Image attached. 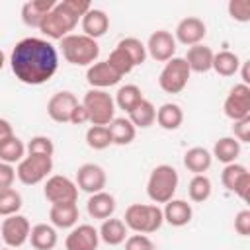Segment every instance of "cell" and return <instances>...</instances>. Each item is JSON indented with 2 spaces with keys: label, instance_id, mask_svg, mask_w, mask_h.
I'll use <instances>...</instances> for the list:
<instances>
[{
  "label": "cell",
  "instance_id": "1",
  "mask_svg": "<svg viewBox=\"0 0 250 250\" xmlns=\"http://www.w3.org/2000/svg\"><path fill=\"white\" fill-rule=\"evenodd\" d=\"M10 66L20 82L37 86L53 78L59 66V55L49 41L39 37H25L14 45Z\"/></svg>",
  "mask_w": 250,
  "mask_h": 250
},
{
  "label": "cell",
  "instance_id": "2",
  "mask_svg": "<svg viewBox=\"0 0 250 250\" xmlns=\"http://www.w3.org/2000/svg\"><path fill=\"white\" fill-rule=\"evenodd\" d=\"M92 6L86 0H62V2H57L55 8L41 21L39 29L43 31V35H47L51 39H62V37L70 35V31L76 27L78 20H82V16Z\"/></svg>",
  "mask_w": 250,
  "mask_h": 250
},
{
  "label": "cell",
  "instance_id": "3",
  "mask_svg": "<svg viewBox=\"0 0 250 250\" xmlns=\"http://www.w3.org/2000/svg\"><path fill=\"white\" fill-rule=\"evenodd\" d=\"M61 51L62 57L76 66H90L96 62V59L100 57V45L96 43V39L88 37V35H66L61 39Z\"/></svg>",
  "mask_w": 250,
  "mask_h": 250
},
{
  "label": "cell",
  "instance_id": "4",
  "mask_svg": "<svg viewBox=\"0 0 250 250\" xmlns=\"http://www.w3.org/2000/svg\"><path fill=\"white\" fill-rule=\"evenodd\" d=\"M125 227L139 232V234H150L156 232L162 223V209L158 205H148V203H133L125 209Z\"/></svg>",
  "mask_w": 250,
  "mask_h": 250
},
{
  "label": "cell",
  "instance_id": "5",
  "mask_svg": "<svg viewBox=\"0 0 250 250\" xmlns=\"http://www.w3.org/2000/svg\"><path fill=\"white\" fill-rule=\"evenodd\" d=\"M178 182H180V178H178L176 168H172L170 164H160L148 176L146 193L154 201V205L168 203L170 199H174V193L178 189Z\"/></svg>",
  "mask_w": 250,
  "mask_h": 250
},
{
  "label": "cell",
  "instance_id": "6",
  "mask_svg": "<svg viewBox=\"0 0 250 250\" xmlns=\"http://www.w3.org/2000/svg\"><path fill=\"white\" fill-rule=\"evenodd\" d=\"M92 125H107L115 117V102L105 90H88L82 100Z\"/></svg>",
  "mask_w": 250,
  "mask_h": 250
},
{
  "label": "cell",
  "instance_id": "7",
  "mask_svg": "<svg viewBox=\"0 0 250 250\" xmlns=\"http://www.w3.org/2000/svg\"><path fill=\"white\" fill-rule=\"evenodd\" d=\"M53 170V156L47 154H29L18 162L16 176L25 186H35L47 178V174Z\"/></svg>",
  "mask_w": 250,
  "mask_h": 250
},
{
  "label": "cell",
  "instance_id": "8",
  "mask_svg": "<svg viewBox=\"0 0 250 250\" xmlns=\"http://www.w3.org/2000/svg\"><path fill=\"white\" fill-rule=\"evenodd\" d=\"M189 74L191 72H189V66H188L186 59L174 57L164 64V68L158 76V84L166 94H180L188 86Z\"/></svg>",
  "mask_w": 250,
  "mask_h": 250
},
{
  "label": "cell",
  "instance_id": "9",
  "mask_svg": "<svg viewBox=\"0 0 250 250\" xmlns=\"http://www.w3.org/2000/svg\"><path fill=\"white\" fill-rule=\"evenodd\" d=\"M223 109H225V115L232 119V123L250 117V86L242 82L232 86L225 100Z\"/></svg>",
  "mask_w": 250,
  "mask_h": 250
},
{
  "label": "cell",
  "instance_id": "10",
  "mask_svg": "<svg viewBox=\"0 0 250 250\" xmlns=\"http://www.w3.org/2000/svg\"><path fill=\"white\" fill-rule=\"evenodd\" d=\"M31 225L23 215H10L2 223V240L8 248H20L29 240Z\"/></svg>",
  "mask_w": 250,
  "mask_h": 250
},
{
  "label": "cell",
  "instance_id": "11",
  "mask_svg": "<svg viewBox=\"0 0 250 250\" xmlns=\"http://www.w3.org/2000/svg\"><path fill=\"white\" fill-rule=\"evenodd\" d=\"M45 199L53 203H64V201H76L78 199V188L76 184L66 176H51L45 182L43 188Z\"/></svg>",
  "mask_w": 250,
  "mask_h": 250
},
{
  "label": "cell",
  "instance_id": "12",
  "mask_svg": "<svg viewBox=\"0 0 250 250\" xmlns=\"http://www.w3.org/2000/svg\"><path fill=\"white\" fill-rule=\"evenodd\" d=\"M146 47V53L158 61V62H168L170 59H174V53H176V39L170 31L166 29H158L154 31L150 37H148V43L145 45Z\"/></svg>",
  "mask_w": 250,
  "mask_h": 250
},
{
  "label": "cell",
  "instance_id": "13",
  "mask_svg": "<svg viewBox=\"0 0 250 250\" xmlns=\"http://www.w3.org/2000/svg\"><path fill=\"white\" fill-rule=\"evenodd\" d=\"M105 172L102 166L94 164V162H88V164H82L76 172V188H80L82 191L86 193H98V191H104L105 188Z\"/></svg>",
  "mask_w": 250,
  "mask_h": 250
},
{
  "label": "cell",
  "instance_id": "14",
  "mask_svg": "<svg viewBox=\"0 0 250 250\" xmlns=\"http://www.w3.org/2000/svg\"><path fill=\"white\" fill-rule=\"evenodd\" d=\"M221 180H223V186L229 189V191H234L240 199H246L248 197V189H250V174L248 170L242 166V164H227L223 174H221Z\"/></svg>",
  "mask_w": 250,
  "mask_h": 250
},
{
  "label": "cell",
  "instance_id": "15",
  "mask_svg": "<svg viewBox=\"0 0 250 250\" xmlns=\"http://www.w3.org/2000/svg\"><path fill=\"white\" fill-rule=\"evenodd\" d=\"M78 105V98L72 92H57L47 102V113L57 123H70V115Z\"/></svg>",
  "mask_w": 250,
  "mask_h": 250
},
{
  "label": "cell",
  "instance_id": "16",
  "mask_svg": "<svg viewBox=\"0 0 250 250\" xmlns=\"http://www.w3.org/2000/svg\"><path fill=\"white\" fill-rule=\"evenodd\" d=\"M205 35H207V27H205L203 20H199V18H195V16H188V18H184V20L178 23V27H176V37H174V39H178V41L184 43V45L193 47V45H199Z\"/></svg>",
  "mask_w": 250,
  "mask_h": 250
},
{
  "label": "cell",
  "instance_id": "17",
  "mask_svg": "<svg viewBox=\"0 0 250 250\" xmlns=\"http://www.w3.org/2000/svg\"><path fill=\"white\" fill-rule=\"evenodd\" d=\"M100 234L92 225H78L68 232L64 246L66 250H96Z\"/></svg>",
  "mask_w": 250,
  "mask_h": 250
},
{
  "label": "cell",
  "instance_id": "18",
  "mask_svg": "<svg viewBox=\"0 0 250 250\" xmlns=\"http://www.w3.org/2000/svg\"><path fill=\"white\" fill-rule=\"evenodd\" d=\"M86 80L94 90H104V88L115 86L121 80V76L107 64V61H102V62H94L88 66Z\"/></svg>",
  "mask_w": 250,
  "mask_h": 250
},
{
  "label": "cell",
  "instance_id": "19",
  "mask_svg": "<svg viewBox=\"0 0 250 250\" xmlns=\"http://www.w3.org/2000/svg\"><path fill=\"white\" fill-rule=\"evenodd\" d=\"M49 219L57 229H70L78 221V205L76 201L53 203L49 211Z\"/></svg>",
  "mask_w": 250,
  "mask_h": 250
},
{
  "label": "cell",
  "instance_id": "20",
  "mask_svg": "<svg viewBox=\"0 0 250 250\" xmlns=\"http://www.w3.org/2000/svg\"><path fill=\"white\" fill-rule=\"evenodd\" d=\"M55 0H31L21 6V20L29 27H39L45 16L55 8Z\"/></svg>",
  "mask_w": 250,
  "mask_h": 250
},
{
  "label": "cell",
  "instance_id": "21",
  "mask_svg": "<svg viewBox=\"0 0 250 250\" xmlns=\"http://www.w3.org/2000/svg\"><path fill=\"white\" fill-rule=\"evenodd\" d=\"M86 209H88V215L94 217V219H109L115 211V197L107 191H98V193H92L88 197V203H86Z\"/></svg>",
  "mask_w": 250,
  "mask_h": 250
},
{
  "label": "cell",
  "instance_id": "22",
  "mask_svg": "<svg viewBox=\"0 0 250 250\" xmlns=\"http://www.w3.org/2000/svg\"><path fill=\"white\" fill-rule=\"evenodd\" d=\"M191 215H193L191 205L188 201H184V199H170L164 205V209H162L164 221L168 225H172V227H184V225H188L191 221Z\"/></svg>",
  "mask_w": 250,
  "mask_h": 250
},
{
  "label": "cell",
  "instance_id": "23",
  "mask_svg": "<svg viewBox=\"0 0 250 250\" xmlns=\"http://www.w3.org/2000/svg\"><path fill=\"white\" fill-rule=\"evenodd\" d=\"M109 27V18L104 10H98V8H90L84 16H82V31L84 35L92 37V39H98L102 37Z\"/></svg>",
  "mask_w": 250,
  "mask_h": 250
},
{
  "label": "cell",
  "instance_id": "24",
  "mask_svg": "<svg viewBox=\"0 0 250 250\" xmlns=\"http://www.w3.org/2000/svg\"><path fill=\"white\" fill-rule=\"evenodd\" d=\"M213 51L207 47V45H193L188 49V55L184 57L188 66H189V72H207L211 70V64H213Z\"/></svg>",
  "mask_w": 250,
  "mask_h": 250
},
{
  "label": "cell",
  "instance_id": "25",
  "mask_svg": "<svg viewBox=\"0 0 250 250\" xmlns=\"http://www.w3.org/2000/svg\"><path fill=\"white\" fill-rule=\"evenodd\" d=\"M107 131L111 135V145H119V146L133 143V139L137 135L135 125L125 117H113L107 123Z\"/></svg>",
  "mask_w": 250,
  "mask_h": 250
},
{
  "label": "cell",
  "instance_id": "26",
  "mask_svg": "<svg viewBox=\"0 0 250 250\" xmlns=\"http://www.w3.org/2000/svg\"><path fill=\"white\" fill-rule=\"evenodd\" d=\"M98 234H100V238H102L105 244L117 246V244L125 242V238H127V227H125V223H123L121 219L109 217V219H105V221L102 223Z\"/></svg>",
  "mask_w": 250,
  "mask_h": 250
},
{
  "label": "cell",
  "instance_id": "27",
  "mask_svg": "<svg viewBox=\"0 0 250 250\" xmlns=\"http://www.w3.org/2000/svg\"><path fill=\"white\" fill-rule=\"evenodd\" d=\"M29 242H31V246L35 250H53L57 246V230H55V227H51L47 223H39V225L31 227Z\"/></svg>",
  "mask_w": 250,
  "mask_h": 250
},
{
  "label": "cell",
  "instance_id": "28",
  "mask_svg": "<svg viewBox=\"0 0 250 250\" xmlns=\"http://www.w3.org/2000/svg\"><path fill=\"white\" fill-rule=\"evenodd\" d=\"M184 121V111L178 104H162L156 109V123L166 131H176Z\"/></svg>",
  "mask_w": 250,
  "mask_h": 250
},
{
  "label": "cell",
  "instance_id": "29",
  "mask_svg": "<svg viewBox=\"0 0 250 250\" xmlns=\"http://www.w3.org/2000/svg\"><path fill=\"white\" fill-rule=\"evenodd\" d=\"M211 160H213L211 152L207 148H203V146H193L184 154V166L189 172H193L195 176L207 172L209 166H211Z\"/></svg>",
  "mask_w": 250,
  "mask_h": 250
},
{
  "label": "cell",
  "instance_id": "30",
  "mask_svg": "<svg viewBox=\"0 0 250 250\" xmlns=\"http://www.w3.org/2000/svg\"><path fill=\"white\" fill-rule=\"evenodd\" d=\"M129 121L135 125V129H137V127H141V129L150 127V125L156 121V109H154V105H152L148 100L143 98V100L129 111Z\"/></svg>",
  "mask_w": 250,
  "mask_h": 250
},
{
  "label": "cell",
  "instance_id": "31",
  "mask_svg": "<svg viewBox=\"0 0 250 250\" xmlns=\"http://www.w3.org/2000/svg\"><path fill=\"white\" fill-rule=\"evenodd\" d=\"M238 154H240V143L234 137H223L215 143L211 156H215L223 164H232L238 158Z\"/></svg>",
  "mask_w": 250,
  "mask_h": 250
},
{
  "label": "cell",
  "instance_id": "32",
  "mask_svg": "<svg viewBox=\"0 0 250 250\" xmlns=\"http://www.w3.org/2000/svg\"><path fill=\"white\" fill-rule=\"evenodd\" d=\"M211 68H213L217 74H221V76H232V74H236L238 68H240V59H238L234 53H230V51H221V53L213 55V64H211Z\"/></svg>",
  "mask_w": 250,
  "mask_h": 250
},
{
  "label": "cell",
  "instance_id": "33",
  "mask_svg": "<svg viewBox=\"0 0 250 250\" xmlns=\"http://www.w3.org/2000/svg\"><path fill=\"white\" fill-rule=\"evenodd\" d=\"M141 100H143V92H141V88L135 86V84H125V86H121V88L117 90V94H115V104H117V107L123 109V111H127V113H129Z\"/></svg>",
  "mask_w": 250,
  "mask_h": 250
},
{
  "label": "cell",
  "instance_id": "34",
  "mask_svg": "<svg viewBox=\"0 0 250 250\" xmlns=\"http://www.w3.org/2000/svg\"><path fill=\"white\" fill-rule=\"evenodd\" d=\"M188 193H189V199L195 201V203L207 201L209 195H211V180L205 174L193 176L191 182H189V186H188Z\"/></svg>",
  "mask_w": 250,
  "mask_h": 250
},
{
  "label": "cell",
  "instance_id": "35",
  "mask_svg": "<svg viewBox=\"0 0 250 250\" xmlns=\"http://www.w3.org/2000/svg\"><path fill=\"white\" fill-rule=\"evenodd\" d=\"M23 152H25L23 143L14 135L12 139H8L0 145V162H6V164L20 162L23 158Z\"/></svg>",
  "mask_w": 250,
  "mask_h": 250
},
{
  "label": "cell",
  "instance_id": "36",
  "mask_svg": "<svg viewBox=\"0 0 250 250\" xmlns=\"http://www.w3.org/2000/svg\"><path fill=\"white\" fill-rule=\"evenodd\" d=\"M86 143L94 150H104L111 145V135L107 131V125H92L86 131Z\"/></svg>",
  "mask_w": 250,
  "mask_h": 250
},
{
  "label": "cell",
  "instance_id": "37",
  "mask_svg": "<svg viewBox=\"0 0 250 250\" xmlns=\"http://www.w3.org/2000/svg\"><path fill=\"white\" fill-rule=\"evenodd\" d=\"M20 209H21V195H20V191H16L14 188L0 189V215L2 217L18 215Z\"/></svg>",
  "mask_w": 250,
  "mask_h": 250
},
{
  "label": "cell",
  "instance_id": "38",
  "mask_svg": "<svg viewBox=\"0 0 250 250\" xmlns=\"http://www.w3.org/2000/svg\"><path fill=\"white\" fill-rule=\"evenodd\" d=\"M107 64L123 78L125 74H129L131 70H133V61H131V57L121 49V47H115L111 53H109V59H107Z\"/></svg>",
  "mask_w": 250,
  "mask_h": 250
},
{
  "label": "cell",
  "instance_id": "39",
  "mask_svg": "<svg viewBox=\"0 0 250 250\" xmlns=\"http://www.w3.org/2000/svg\"><path fill=\"white\" fill-rule=\"evenodd\" d=\"M117 47H121V49L131 57V61H133L135 66H137V64H143L145 59H146V47H145L139 39H135V37H125V39H121V41L117 43Z\"/></svg>",
  "mask_w": 250,
  "mask_h": 250
},
{
  "label": "cell",
  "instance_id": "40",
  "mask_svg": "<svg viewBox=\"0 0 250 250\" xmlns=\"http://www.w3.org/2000/svg\"><path fill=\"white\" fill-rule=\"evenodd\" d=\"M27 152L29 154H47V156H53L55 146H53V141L49 137L37 135V137H33L27 143Z\"/></svg>",
  "mask_w": 250,
  "mask_h": 250
},
{
  "label": "cell",
  "instance_id": "41",
  "mask_svg": "<svg viewBox=\"0 0 250 250\" xmlns=\"http://www.w3.org/2000/svg\"><path fill=\"white\" fill-rule=\"evenodd\" d=\"M229 14L236 21H250V0H230L229 2Z\"/></svg>",
  "mask_w": 250,
  "mask_h": 250
},
{
  "label": "cell",
  "instance_id": "42",
  "mask_svg": "<svg viewBox=\"0 0 250 250\" xmlns=\"http://www.w3.org/2000/svg\"><path fill=\"white\" fill-rule=\"evenodd\" d=\"M125 250H154V244L146 234L137 232L125 238Z\"/></svg>",
  "mask_w": 250,
  "mask_h": 250
},
{
  "label": "cell",
  "instance_id": "43",
  "mask_svg": "<svg viewBox=\"0 0 250 250\" xmlns=\"http://www.w3.org/2000/svg\"><path fill=\"white\" fill-rule=\"evenodd\" d=\"M234 230L240 236H248L250 234V211L248 209H242V211L236 213V217H234Z\"/></svg>",
  "mask_w": 250,
  "mask_h": 250
},
{
  "label": "cell",
  "instance_id": "44",
  "mask_svg": "<svg viewBox=\"0 0 250 250\" xmlns=\"http://www.w3.org/2000/svg\"><path fill=\"white\" fill-rule=\"evenodd\" d=\"M232 133H234V139L238 143H248L250 141V117L240 119V121H234Z\"/></svg>",
  "mask_w": 250,
  "mask_h": 250
},
{
  "label": "cell",
  "instance_id": "45",
  "mask_svg": "<svg viewBox=\"0 0 250 250\" xmlns=\"http://www.w3.org/2000/svg\"><path fill=\"white\" fill-rule=\"evenodd\" d=\"M16 180V170L12 164H6V162H0V189H8L12 188Z\"/></svg>",
  "mask_w": 250,
  "mask_h": 250
},
{
  "label": "cell",
  "instance_id": "46",
  "mask_svg": "<svg viewBox=\"0 0 250 250\" xmlns=\"http://www.w3.org/2000/svg\"><path fill=\"white\" fill-rule=\"evenodd\" d=\"M86 121H88V111L84 109L82 104H78V105L74 107L72 115H70V123H74V125H82V123H86Z\"/></svg>",
  "mask_w": 250,
  "mask_h": 250
},
{
  "label": "cell",
  "instance_id": "47",
  "mask_svg": "<svg viewBox=\"0 0 250 250\" xmlns=\"http://www.w3.org/2000/svg\"><path fill=\"white\" fill-rule=\"evenodd\" d=\"M12 137H14V129H12L10 121H6V119L0 117V145H2L4 141L12 139Z\"/></svg>",
  "mask_w": 250,
  "mask_h": 250
},
{
  "label": "cell",
  "instance_id": "48",
  "mask_svg": "<svg viewBox=\"0 0 250 250\" xmlns=\"http://www.w3.org/2000/svg\"><path fill=\"white\" fill-rule=\"evenodd\" d=\"M4 62H6V57H4V53L0 51V70H2V66H4Z\"/></svg>",
  "mask_w": 250,
  "mask_h": 250
},
{
  "label": "cell",
  "instance_id": "49",
  "mask_svg": "<svg viewBox=\"0 0 250 250\" xmlns=\"http://www.w3.org/2000/svg\"><path fill=\"white\" fill-rule=\"evenodd\" d=\"M4 250H12V248H4Z\"/></svg>",
  "mask_w": 250,
  "mask_h": 250
}]
</instances>
